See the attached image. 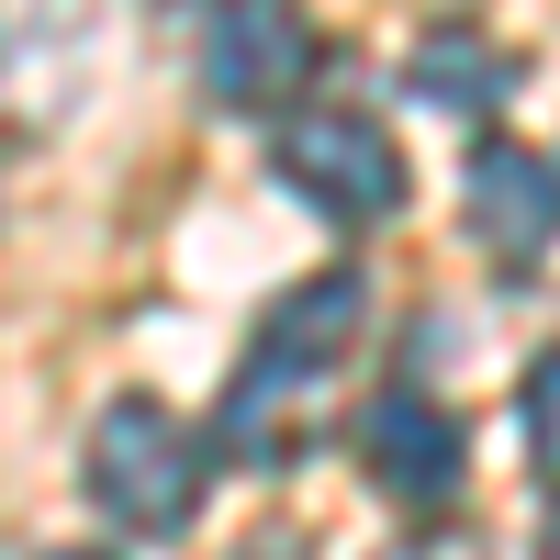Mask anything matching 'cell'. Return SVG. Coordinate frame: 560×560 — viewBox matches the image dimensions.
Segmentation results:
<instances>
[{"mask_svg": "<svg viewBox=\"0 0 560 560\" xmlns=\"http://www.w3.org/2000/svg\"><path fill=\"white\" fill-rule=\"evenodd\" d=\"M314 68V23H303V0H236V12L213 23V102H292Z\"/></svg>", "mask_w": 560, "mask_h": 560, "instance_id": "5b68a950", "label": "cell"}, {"mask_svg": "<svg viewBox=\"0 0 560 560\" xmlns=\"http://www.w3.org/2000/svg\"><path fill=\"white\" fill-rule=\"evenodd\" d=\"M90 493H102L124 527H147V538L191 527V504H202V448H191V427H179L168 404H147V393L102 404V427H90Z\"/></svg>", "mask_w": 560, "mask_h": 560, "instance_id": "7a4b0ae2", "label": "cell"}, {"mask_svg": "<svg viewBox=\"0 0 560 560\" xmlns=\"http://www.w3.org/2000/svg\"><path fill=\"white\" fill-rule=\"evenodd\" d=\"M549 560H560V527H549Z\"/></svg>", "mask_w": 560, "mask_h": 560, "instance_id": "9c48e42d", "label": "cell"}, {"mask_svg": "<svg viewBox=\"0 0 560 560\" xmlns=\"http://www.w3.org/2000/svg\"><path fill=\"white\" fill-rule=\"evenodd\" d=\"M404 90H415V102H438V113H493V102H504V57H493L482 34H427V45L404 57Z\"/></svg>", "mask_w": 560, "mask_h": 560, "instance_id": "52a82bcc", "label": "cell"}, {"mask_svg": "<svg viewBox=\"0 0 560 560\" xmlns=\"http://www.w3.org/2000/svg\"><path fill=\"white\" fill-rule=\"evenodd\" d=\"M527 459H538V471L560 482V348L527 370Z\"/></svg>", "mask_w": 560, "mask_h": 560, "instance_id": "ba28073f", "label": "cell"}, {"mask_svg": "<svg viewBox=\"0 0 560 560\" xmlns=\"http://www.w3.org/2000/svg\"><path fill=\"white\" fill-rule=\"evenodd\" d=\"M471 236L493 258H538L560 236V168L538 147H482L471 158Z\"/></svg>", "mask_w": 560, "mask_h": 560, "instance_id": "8992f818", "label": "cell"}, {"mask_svg": "<svg viewBox=\"0 0 560 560\" xmlns=\"http://www.w3.org/2000/svg\"><path fill=\"white\" fill-rule=\"evenodd\" d=\"M370 325V280L359 269H325V280H292L269 314H258V348H247V382H236V438L280 448V415L303 404V382H325Z\"/></svg>", "mask_w": 560, "mask_h": 560, "instance_id": "6da1fadb", "label": "cell"}, {"mask_svg": "<svg viewBox=\"0 0 560 560\" xmlns=\"http://www.w3.org/2000/svg\"><path fill=\"white\" fill-rule=\"evenodd\" d=\"M68 560H90V549H68Z\"/></svg>", "mask_w": 560, "mask_h": 560, "instance_id": "30bf717a", "label": "cell"}, {"mask_svg": "<svg viewBox=\"0 0 560 560\" xmlns=\"http://www.w3.org/2000/svg\"><path fill=\"white\" fill-rule=\"evenodd\" d=\"M280 179H292L314 213H337V224L404 213V147L370 113H303V124H280Z\"/></svg>", "mask_w": 560, "mask_h": 560, "instance_id": "3957f363", "label": "cell"}, {"mask_svg": "<svg viewBox=\"0 0 560 560\" xmlns=\"http://www.w3.org/2000/svg\"><path fill=\"white\" fill-rule=\"evenodd\" d=\"M359 459H370V482H382L393 504H448L459 471H471V448H459V415L427 404V393H382L359 415Z\"/></svg>", "mask_w": 560, "mask_h": 560, "instance_id": "277c9868", "label": "cell"}]
</instances>
